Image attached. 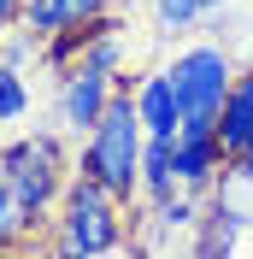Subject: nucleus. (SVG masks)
I'll return each instance as SVG.
<instances>
[{
  "label": "nucleus",
  "instance_id": "nucleus-12",
  "mask_svg": "<svg viewBox=\"0 0 253 259\" xmlns=\"http://www.w3.org/2000/svg\"><path fill=\"white\" fill-rule=\"evenodd\" d=\"M206 12V0H153V18H159V30H194Z\"/></svg>",
  "mask_w": 253,
  "mask_h": 259
},
{
  "label": "nucleus",
  "instance_id": "nucleus-16",
  "mask_svg": "<svg viewBox=\"0 0 253 259\" xmlns=\"http://www.w3.org/2000/svg\"><path fill=\"white\" fill-rule=\"evenodd\" d=\"M206 6H224V0H206Z\"/></svg>",
  "mask_w": 253,
  "mask_h": 259
},
{
  "label": "nucleus",
  "instance_id": "nucleus-9",
  "mask_svg": "<svg viewBox=\"0 0 253 259\" xmlns=\"http://www.w3.org/2000/svg\"><path fill=\"white\" fill-rule=\"evenodd\" d=\"M247 130H253V71L230 82V95H224V106H218V142H224V153H230V159L241 153Z\"/></svg>",
  "mask_w": 253,
  "mask_h": 259
},
{
  "label": "nucleus",
  "instance_id": "nucleus-13",
  "mask_svg": "<svg viewBox=\"0 0 253 259\" xmlns=\"http://www.w3.org/2000/svg\"><path fill=\"white\" fill-rule=\"evenodd\" d=\"M24 230L30 224H24V212H18V200H12V183L0 177V247H18Z\"/></svg>",
  "mask_w": 253,
  "mask_h": 259
},
{
  "label": "nucleus",
  "instance_id": "nucleus-8",
  "mask_svg": "<svg viewBox=\"0 0 253 259\" xmlns=\"http://www.w3.org/2000/svg\"><path fill=\"white\" fill-rule=\"evenodd\" d=\"M136 112H142V130H147V136H177V130H183V106H177L171 71L136 77Z\"/></svg>",
  "mask_w": 253,
  "mask_h": 259
},
{
  "label": "nucleus",
  "instance_id": "nucleus-3",
  "mask_svg": "<svg viewBox=\"0 0 253 259\" xmlns=\"http://www.w3.org/2000/svg\"><path fill=\"white\" fill-rule=\"evenodd\" d=\"M0 177L12 183V200L24 212V224H48V212L65 194V153L53 136H18L0 147Z\"/></svg>",
  "mask_w": 253,
  "mask_h": 259
},
{
  "label": "nucleus",
  "instance_id": "nucleus-6",
  "mask_svg": "<svg viewBox=\"0 0 253 259\" xmlns=\"http://www.w3.org/2000/svg\"><path fill=\"white\" fill-rule=\"evenodd\" d=\"M224 165H230V153H224L218 136H177V189H194V194H212V183L224 177Z\"/></svg>",
  "mask_w": 253,
  "mask_h": 259
},
{
  "label": "nucleus",
  "instance_id": "nucleus-4",
  "mask_svg": "<svg viewBox=\"0 0 253 259\" xmlns=\"http://www.w3.org/2000/svg\"><path fill=\"white\" fill-rule=\"evenodd\" d=\"M230 82H236V71H230L224 48L200 41V48L183 53L171 65V89H177V106H183V130L177 136H218V106L230 95Z\"/></svg>",
  "mask_w": 253,
  "mask_h": 259
},
{
  "label": "nucleus",
  "instance_id": "nucleus-15",
  "mask_svg": "<svg viewBox=\"0 0 253 259\" xmlns=\"http://www.w3.org/2000/svg\"><path fill=\"white\" fill-rule=\"evenodd\" d=\"M236 159H247V165H253V130H247V142H241V153H236Z\"/></svg>",
  "mask_w": 253,
  "mask_h": 259
},
{
  "label": "nucleus",
  "instance_id": "nucleus-1",
  "mask_svg": "<svg viewBox=\"0 0 253 259\" xmlns=\"http://www.w3.org/2000/svg\"><path fill=\"white\" fill-rule=\"evenodd\" d=\"M142 112H136V89H118L112 82V100L106 112L95 118V130L82 136V153H77V171L82 177L106 183L118 200H136L142 189Z\"/></svg>",
  "mask_w": 253,
  "mask_h": 259
},
{
  "label": "nucleus",
  "instance_id": "nucleus-10",
  "mask_svg": "<svg viewBox=\"0 0 253 259\" xmlns=\"http://www.w3.org/2000/svg\"><path fill=\"white\" fill-rule=\"evenodd\" d=\"M171 159H177V136H142V194L153 200V206L177 194Z\"/></svg>",
  "mask_w": 253,
  "mask_h": 259
},
{
  "label": "nucleus",
  "instance_id": "nucleus-11",
  "mask_svg": "<svg viewBox=\"0 0 253 259\" xmlns=\"http://www.w3.org/2000/svg\"><path fill=\"white\" fill-rule=\"evenodd\" d=\"M30 112V82H24V65L0 59V124H18Z\"/></svg>",
  "mask_w": 253,
  "mask_h": 259
},
{
  "label": "nucleus",
  "instance_id": "nucleus-2",
  "mask_svg": "<svg viewBox=\"0 0 253 259\" xmlns=\"http://www.w3.org/2000/svg\"><path fill=\"white\" fill-rule=\"evenodd\" d=\"M59 247L65 253H82V259H95V253H118L124 247V212H118V194L106 189V183L95 177H82L77 183H65L59 194Z\"/></svg>",
  "mask_w": 253,
  "mask_h": 259
},
{
  "label": "nucleus",
  "instance_id": "nucleus-14",
  "mask_svg": "<svg viewBox=\"0 0 253 259\" xmlns=\"http://www.w3.org/2000/svg\"><path fill=\"white\" fill-rule=\"evenodd\" d=\"M18 18H24V0H0V35H6V30H12V24H18Z\"/></svg>",
  "mask_w": 253,
  "mask_h": 259
},
{
  "label": "nucleus",
  "instance_id": "nucleus-5",
  "mask_svg": "<svg viewBox=\"0 0 253 259\" xmlns=\"http://www.w3.org/2000/svg\"><path fill=\"white\" fill-rule=\"evenodd\" d=\"M106 100H112V77L106 71L71 65V71H65V89H59V124L71 130V136H89L95 118L106 112Z\"/></svg>",
  "mask_w": 253,
  "mask_h": 259
},
{
  "label": "nucleus",
  "instance_id": "nucleus-7",
  "mask_svg": "<svg viewBox=\"0 0 253 259\" xmlns=\"http://www.w3.org/2000/svg\"><path fill=\"white\" fill-rule=\"evenodd\" d=\"M106 6L112 0H24V30L30 35H59V30H71V24H95V18H106Z\"/></svg>",
  "mask_w": 253,
  "mask_h": 259
}]
</instances>
